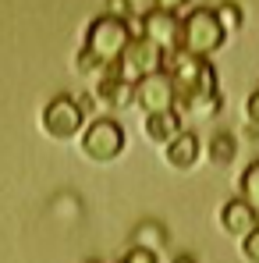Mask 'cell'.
<instances>
[{
	"instance_id": "obj_20",
	"label": "cell",
	"mask_w": 259,
	"mask_h": 263,
	"mask_svg": "<svg viewBox=\"0 0 259 263\" xmlns=\"http://www.w3.org/2000/svg\"><path fill=\"white\" fill-rule=\"evenodd\" d=\"M107 14H114V18H128V4H125V0H107Z\"/></svg>"
},
{
	"instance_id": "obj_5",
	"label": "cell",
	"mask_w": 259,
	"mask_h": 263,
	"mask_svg": "<svg viewBox=\"0 0 259 263\" xmlns=\"http://www.w3.org/2000/svg\"><path fill=\"white\" fill-rule=\"evenodd\" d=\"M82 153L92 164H110L125 153V128L114 118H96L82 132Z\"/></svg>"
},
{
	"instance_id": "obj_22",
	"label": "cell",
	"mask_w": 259,
	"mask_h": 263,
	"mask_svg": "<svg viewBox=\"0 0 259 263\" xmlns=\"http://www.w3.org/2000/svg\"><path fill=\"white\" fill-rule=\"evenodd\" d=\"M174 263H195V260H192V256H177Z\"/></svg>"
},
{
	"instance_id": "obj_17",
	"label": "cell",
	"mask_w": 259,
	"mask_h": 263,
	"mask_svg": "<svg viewBox=\"0 0 259 263\" xmlns=\"http://www.w3.org/2000/svg\"><path fill=\"white\" fill-rule=\"evenodd\" d=\"M242 256L249 263H259V228L249 235V238H242Z\"/></svg>"
},
{
	"instance_id": "obj_15",
	"label": "cell",
	"mask_w": 259,
	"mask_h": 263,
	"mask_svg": "<svg viewBox=\"0 0 259 263\" xmlns=\"http://www.w3.org/2000/svg\"><path fill=\"white\" fill-rule=\"evenodd\" d=\"M216 18H220L224 32H238V29H242V7H238V4H231V0L216 7Z\"/></svg>"
},
{
	"instance_id": "obj_2",
	"label": "cell",
	"mask_w": 259,
	"mask_h": 263,
	"mask_svg": "<svg viewBox=\"0 0 259 263\" xmlns=\"http://www.w3.org/2000/svg\"><path fill=\"white\" fill-rule=\"evenodd\" d=\"M224 40H227V32H224L216 11H210V7H195L192 14L181 18V50L185 53L210 61L216 50L224 46Z\"/></svg>"
},
{
	"instance_id": "obj_18",
	"label": "cell",
	"mask_w": 259,
	"mask_h": 263,
	"mask_svg": "<svg viewBox=\"0 0 259 263\" xmlns=\"http://www.w3.org/2000/svg\"><path fill=\"white\" fill-rule=\"evenodd\" d=\"M125 263H156V253L146 249V246H135L128 256H125Z\"/></svg>"
},
{
	"instance_id": "obj_9",
	"label": "cell",
	"mask_w": 259,
	"mask_h": 263,
	"mask_svg": "<svg viewBox=\"0 0 259 263\" xmlns=\"http://www.w3.org/2000/svg\"><path fill=\"white\" fill-rule=\"evenodd\" d=\"M96 100L103 107H128L135 100V86L117 75V68H107V75H99L96 82Z\"/></svg>"
},
{
	"instance_id": "obj_13",
	"label": "cell",
	"mask_w": 259,
	"mask_h": 263,
	"mask_svg": "<svg viewBox=\"0 0 259 263\" xmlns=\"http://www.w3.org/2000/svg\"><path fill=\"white\" fill-rule=\"evenodd\" d=\"M242 199L259 214V160H256V164H249L245 175H242Z\"/></svg>"
},
{
	"instance_id": "obj_8",
	"label": "cell",
	"mask_w": 259,
	"mask_h": 263,
	"mask_svg": "<svg viewBox=\"0 0 259 263\" xmlns=\"http://www.w3.org/2000/svg\"><path fill=\"white\" fill-rule=\"evenodd\" d=\"M220 228H224L231 238H249V235L259 228V214L238 196V199L224 203V210H220Z\"/></svg>"
},
{
	"instance_id": "obj_7",
	"label": "cell",
	"mask_w": 259,
	"mask_h": 263,
	"mask_svg": "<svg viewBox=\"0 0 259 263\" xmlns=\"http://www.w3.org/2000/svg\"><path fill=\"white\" fill-rule=\"evenodd\" d=\"M138 36L156 43L164 53H174V50H181V18L171 11H149L138 22Z\"/></svg>"
},
{
	"instance_id": "obj_4",
	"label": "cell",
	"mask_w": 259,
	"mask_h": 263,
	"mask_svg": "<svg viewBox=\"0 0 259 263\" xmlns=\"http://www.w3.org/2000/svg\"><path fill=\"white\" fill-rule=\"evenodd\" d=\"M39 125H43V132L50 139L68 142L78 132H86V103L82 100H71V96H57V100H50L43 107Z\"/></svg>"
},
{
	"instance_id": "obj_6",
	"label": "cell",
	"mask_w": 259,
	"mask_h": 263,
	"mask_svg": "<svg viewBox=\"0 0 259 263\" xmlns=\"http://www.w3.org/2000/svg\"><path fill=\"white\" fill-rule=\"evenodd\" d=\"M138 110L149 114H164V110H177V89L174 79L167 71H156V75H146L142 82H135V100H131Z\"/></svg>"
},
{
	"instance_id": "obj_12",
	"label": "cell",
	"mask_w": 259,
	"mask_h": 263,
	"mask_svg": "<svg viewBox=\"0 0 259 263\" xmlns=\"http://www.w3.org/2000/svg\"><path fill=\"white\" fill-rule=\"evenodd\" d=\"M206 153H210V160H213L216 167H227L238 157V139L231 132H213V139L206 142Z\"/></svg>"
},
{
	"instance_id": "obj_10",
	"label": "cell",
	"mask_w": 259,
	"mask_h": 263,
	"mask_svg": "<svg viewBox=\"0 0 259 263\" xmlns=\"http://www.w3.org/2000/svg\"><path fill=\"white\" fill-rule=\"evenodd\" d=\"M164 149H167V164H171L174 171H192V167H195V160H199L203 142H199V135H195V132H181L171 146H164Z\"/></svg>"
},
{
	"instance_id": "obj_14",
	"label": "cell",
	"mask_w": 259,
	"mask_h": 263,
	"mask_svg": "<svg viewBox=\"0 0 259 263\" xmlns=\"http://www.w3.org/2000/svg\"><path fill=\"white\" fill-rule=\"evenodd\" d=\"M177 110H185V114H192V118H213L216 110H220V96H195V100L181 103Z\"/></svg>"
},
{
	"instance_id": "obj_23",
	"label": "cell",
	"mask_w": 259,
	"mask_h": 263,
	"mask_svg": "<svg viewBox=\"0 0 259 263\" xmlns=\"http://www.w3.org/2000/svg\"><path fill=\"white\" fill-rule=\"evenodd\" d=\"M89 263H96V260H89Z\"/></svg>"
},
{
	"instance_id": "obj_1",
	"label": "cell",
	"mask_w": 259,
	"mask_h": 263,
	"mask_svg": "<svg viewBox=\"0 0 259 263\" xmlns=\"http://www.w3.org/2000/svg\"><path fill=\"white\" fill-rule=\"evenodd\" d=\"M131 40H135V32H131V25L125 18L99 14V18L89 25L82 53L92 57V64H96L99 71H107V68H114V64L121 61V53H125V46H128Z\"/></svg>"
},
{
	"instance_id": "obj_11",
	"label": "cell",
	"mask_w": 259,
	"mask_h": 263,
	"mask_svg": "<svg viewBox=\"0 0 259 263\" xmlns=\"http://www.w3.org/2000/svg\"><path fill=\"white\" fill-rule=\"evenodd\" d=\"M181 132L185 128H181L177 110H164V114H149V118H146V139L156 142V146H171Z\"/></svg>"
},
{
	"instance_id": "obj_16",
	"label": "cell",
	"mask_w": 259,
	"mask_h": 263,
	"mask_svg": "<svg viewBox=\"0 0 259 263\" xmlns=\"http://www.w3.org/2000/svg\"><path fill=\"white\" fill-rule=\"evenodd\" d=\"M125 4H128V18H138V22L149 11H156V0H125Z\"/></svg>"
},
{
	"instance_id": "obj_19",
	"label": "cell",
	"mask_w": 259,
	"mask_h": 263,
	"mask_svg": "<svg viewBox=\"0 0 259 263\" xmlns=\"http://www.w3.org/2000/svg\"><path fill=\"white\" fill-rule=\"evenodd\" d=\"M245 114H249V125H256L259 128V89L249 96V103H245Z\"/></svg>"
},
{
	"instance_id": "obj_21",
	"label": "cell",
	"mask_w": 259,
	"mask_h": 263,
	"mask_svg": "<svg viewBox=\"0 0 259 263\" xmlns=\"http://www.w3.org/2000/svg\"><path fill=\"white\" fill-rule=\"evenodd\" d=\"M185 4H188V0H156V11H171V14H177Z\"/></svg>"
},
{
	"instance_id": "obj_3",
	"label": "cell",
	"mask_w": 259,
	"mask_h": 263,
	"mask_svg": "<svg viewBox=\"0 0 259 263\" xmlns=\"http://www.w3.org/2000/svg\"><path fill=\"white\" fill-rule=\"evenodd\" d=\"M164 64H167V53H164L156 43H149L146 36L135 32V40L125 46V53H121V61H117L114 68H117V75H121L125 82L135 86V82H142L146 75L164 71Z\"/></svg>"
}]
</instances>
